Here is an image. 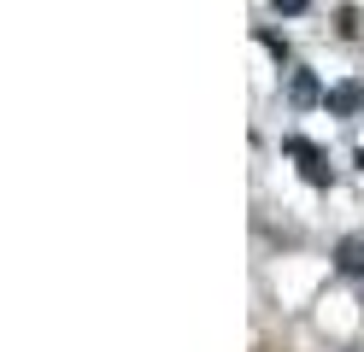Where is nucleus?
Returning a JSON list of instances; mask_svg holds the SVG:
<instances>
[{
    "label": "nucleus",
    "mask_w": 364,
    "mask_h": 352,
    "mask_svg": "<svg viewBox=\"0 0 364 352\" xmlns=\"http://www.w3.org/2000/svg\"><path fill=\"white\" fill-rule=\"evenodd\" d=\"M282 147H288V159H300V176H306L311 188H329V164H323V153H317L306 135H288Z\"/></svg>",
    "instance_id": "f257e3e1"
},
{
    "label": "nucleus",
    "mask_w": 364,
    "mask_h": 352,
    "mask_svg": "<svg viewBox=\"0 0 364 352\" xmlns=\"http://www.w3.org/2000/svg\"><path fill=\"white\" fill-rule=\"evenodd\" d=\"M323 106H329L335 117H358V112H364V82H335V88L323 94Z\"/></svg>",
    "instance_id": "f03ea898"
},
{
    "label": "nucleus",
    "mask_w": 364,
    "mask_h": 352,
    "mask_svg": "<svg viewBox=\"0 0 364 352\" xmlns=\"http://www.w3.org/2000/svg\"><path fill=\"white\" fill-rule=\"evenodd\" d=\"M335 265L347 270V276H358V282H364V241H358V235H347V241H341V252H335Z\"/></svg>",
    "instance_id": "7ed1b4c3"
},
{
    "label": "nucleus",
    "mask_w": 364,
    "mask_h": 352,
    "mask_svg": "<svg viewBox=\"0 0 364 352\" xmlns=\"http://www.w3.org/2000/svg\"><path fill=\"white\" fill-rule=\"evenodd\" d=\"M288 94H294V106H317V100H323V88H317V77H306V70H294Z\"/></svg>",
    "instance_id": "20e7f679"
},
{
    "label": "nucleus",
    "mask_w": 364,
    "mask_h": 352,
    "mask_svg": "<svg viewBox=\"0 0 364 352\" xmlns=\"http://www.w3.org/2000/svg\"><path fill=\"white\" fill-rule=\"evenodd\" d=\"M270 6H277V12H288V18H294V12H306L311 0H270Z\"/></svg>",
    "instance_id": "39448f33"
},
{
    "label": "nucleus",
    "mask_w": 364,
    "mask_h": 352,
    "mask_svg": "<svg viewBox=\"0 0 364 352\" xmlns=\"http://www.w3.org/2000/svg\"><path fill=\"white\" fill-rule=\"evenodd\" d=\"M358 171H364V153H358Z\"/></svg>",
    "instance_id": "423d86ee"
}]
</instances>
